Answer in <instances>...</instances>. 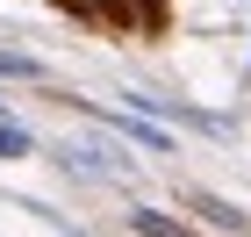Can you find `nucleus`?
Segmentation results:
<instances>
[{"mask_svg":"<svg viewBox=\"0 0 251 237\" xmlns=\"http://www.w3.org/2000/svg\"><path fill=\"white\" fill-rule=\"evenodd\" d=\"M58 165L79 180H94V187H129V151H115V144H100V137H65L58 144Z\"/></svg>","mask_w":251,"mask_h":237,"instance_id":"f257e3e1","label":"nucleus"},{"mask_svg":"<svg viewBox=\"0 0 251 237\" xmlns=\"http://www.w3.org/2000/svg\"><path fill=\"white\" fill-rule=\"evenodd\" d=\"M79 108H86L100 130H115L129 151H151V158H173V151H179V137L165 130V122H151V115H129V108H94V101H79Z\"/></svg>","mask_w":251,"mask_h":237,"instance_id":"f03ea898","label":"nucleus"},{"mask_svg":"<svg viewBox=\"0 0 251 237\" xmlns=\"http://www.w3.org/2000/svg\"><path fill=\"white\" fill-rule=\"evenodd\" d=\"M187 209H194L201 223H208V230H223V237H251V216L237 209V201L208 194V187H187Z\"/></svg>","mask_w":251,"mask_h":237,"instance_id":"7ed1b4c3","label":"nucleus"},{"mask_svg":"<svg viewBox=\"0 0 251 237\" xmlns=\"http://www.w3.org/2000/svg\"><path fill=\"white\" fill-rule=\"evenodd\" d=\"M129 230H136V237H201L194 223L165 216V209H151V201H144V209H129Z\"/></svg>","mask_w":251,"mask_h":237,"instance_id":"20e7f679","label":"nucleus"},{"mask_svg":"<svg viewBox=\"0 0 251 237\" xmlns=\"http://www.w3.org/2000/svg\"><path fill=\"white\" fill-rule=\"evenodd\" d=\"M0 158H36V130H22V122H0Z\"/></svg>","mask_w":251,"mask_h":237,"instance_id":"39448f33","label":"nucleus"},{"mask_svg":"<svg viewBox=\"0 0 251 237\" xmlns=\"http://www.w3.org/2000/svg\"><path fill=\"white\" fill-rule=\"evenodd\" d=\"M0 79H43V58H29V51H0Z\"/></svg>","mask_w":251,"mask_h":237,"instance_id":"423d86ee","label":"nucleus"},{"mask_svg":"<svg viewBox=\"0 0 251 237\" xmlns=\"http://www.w3.org/2000/svg\"><path fill=\"white\" fill-rule=\"evenodd\" d=\"M65 7H79V15H129L136 0H65Z\"/></svg>","mask_w":251,"mask_h":237,"instance_id":"0eeeda50","label":"nucleus"},{"mask_svg":"<svg viewBox=\"0 0 251 237\" xmlns=\"http://www.w3.org/2000/svg\"><path fill=\"white\" fill-rule=\"evenodd\" d=\"M0 122H15V108H7V94H0Z\"/></svg>","mask_w":251,"mask_h":237,"instance_id":"6e6552de","label":"nucleus"}]
</instances>
